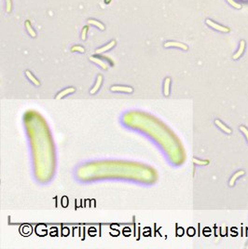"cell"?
I'll return each instance as SVG.
<instances>
[{
	"label": "cell",
	"mask_w": 248,
	"mask_h": 249,
	"mask_svg": "<svg viewBox=\"0 0 248 249\" xmlns=\"http://www.w3.org/2000/svg\"><path fill=\"white\" fill-rule=\"evenodd\" d=\"M193 163L196 165H200V166H204L209 164V160H200L197 158H193Z\"/></svg>",
	"instance_id": "9a60e30c"
},
{
	"label": "cell",
	"mask_w": 248,
	"mask_h": 249,
	"mask_svg": "<svg viewBox=\"0 0 248 249\" xmlns=\"http://www.w3.org/2000/svg\"><path fill=\"white\" fill-rule=\"evenodd\" d=\"M63 200H64V206L65 207V206H67V198L66 197H64L63 198Z\"/></svg>",
	"instance_id": "cb8c5ba5"
},
{
	"label": "cell",
	"mask_w": 248,
	"mask_h": 249,
	"mask_svg": "<svg viewBox=\"0 0 248 249\" xmlns=\"http://www.w3.org/2000/svg\"><path fill=\"white\" fill-rule=\"evenodd\" d=\"M205 23L208 25L209 27H211V28H213L214 30H217L218 32H221V33H230V29L229 27H226V26L218 24V23H214V21H212V20H210V19H207L206 21H205Z\"/></svg>",
	"instance_id": "6da1fadb"
},
{
	"label": "cell",
	"mask_w": 248,
	"mask_h": 249,
	"mask_svg": "<svg viewBox=\"0 0 248 249\" xmlns=\"http://www.w3.org/2000/svg\"><path fill=\"white\" fill-rule=\"evenodd\" d=\"M170 87H171V78H166L163 85V94L165 96L170 95Z\"/></svg>",
	"instance_id": "8fae6325"
},
{
	"label": "cell",
	"mask_w": 248,
	"mask_h": 249,
	"mask_svg": "<svg viewBox=\"0 0 248 249\" xmlns=\"http://www.w3.org/2000/svg\"><path fill=\"white\" fill-rule=\"evenodd\" d=\"M176 233H177V235H178V236H181V235H183V233H184V231H183V228H177V231H176Z\"/></svg>",
	"instance_id": "603a6c76"
},
{
	"label": "cell",
	"mask_w": 248,
	"mask_h": 249,
	"mask_svg": "<svg viewBox=\"0 0 248 249\" xmlns=\"http://www.w3.org/2000/svg\"><path fill=\"white\" fill-rule=\"evenodd\" d=\"M89 30V26L88 25H85L84 27L82 28V32H81V39L82 40H86L87 38V33H88Z\"/></svg>",
	"instance_id": "d6986e66"
},
{
	"label": "cell",
	"mask_w": 248,
	"mask_h": 249,
	"mask_svg": "<svg viewBox=\"0 0 248 249\" xmlns=\"http://www.w3.org/2000/svg\"><path fill=\"white\" fill-rule=\"evenodd\" d=\"M25 76H26V78H27L29 79V81H30L33 85H35L36 87L40 86V81L35 77V75H34V74H33L32 72H30L29 70H26V71H25Z\"/></svg>",
	"instance_id": "30bf717a"
},
{
	"label": "cell",
	"mask_w": 248,
	"mask_h": 249,
	"mask_svg": "<svg viewBox=\"0 0 248 249\" xmlns=\"http://www.w3.org/2000/svg\"><path fill=\"white\" fill-rule=\"evenodd\" d=\"M116 40H111V41L109 43H107L106 45L101 47V48H99L95 51V53H97V54H100V53H104V52H106V51H110L111 49H113L114 47L116 46Z\"/></svg>",
	"instance_id": "52a82bcc"
},
{
	"label": "cell",
	"mask_w": 248,
	"mask_h": 249,
	"mask_svg": "<svg viewBox=\"0 0 248 249\" xmlns=\"http://www.w3.org/2000/svg\"><path fill=\"white\" fill-rule=\"evenodd\" d=\"M214 124H216L218 128H219V130H221L222 132H224L225 133H228V134H230L232 133V130L230 129V127H228L227 125H225L221 120L219 119H216L214 120Z\"/></svg>",
	"instance_id": "9c48e42d"
},
{
	"label": "cell",
	"mask_w": 248,
	"mask_h": 249,
	"mask_svg": "<svg viewBox=\"0 0 248 249\" xmlns=\"http://www.w3.org/2000/svg\"><path fill=\"white\" fill-rule=\"evenodd\" d=\"M71 52H80V53H84L85 52V49L82 46L80 45H75L71 48Z\"/></svg>",
	"instance_id": "2e32d148"
},
{
	"label": "cell",
	"mask_w": 248,
	"mask_h": 249,
	"mask_svg": "<svg viewBox=\"0 0 248 249\" xmlns=\"http://www.w3.org/2000/svg\"><path fill=\"white\" fill-rule=\"evenodd\" d=\"M245 1H247V0H245Z\"/></svg>",
	"instance_id": "4316f807"
},
{
	"label": "cell",
	"mask_w": 248,
	"mask_h": 249,
	"mask_svg": "<svg viewBox=\"0 0 248 249\" xmlns=\"http://www.w3.org/2000/svg\"><path fill=\"white\" fill-rule=\"evenodd\" d=\"M165 48H178L183 51H187L189 50V47H187L186 44L181 43V42H177V41H167L164 43L163 45Z\"/></svg>",
	"instance_id": "3957f363"
},
{
	"label": "cell",
	"mask_w": 248,
	"mask_h": 249,
	"mask_svg": "<svg viewBox=\"0 0 248 249\" xmlns=\"http://www.w3.org/2000/svg\"><path fill=\"white\" fill-rule=\"evenodd\" d=\"M64 235H68V228H64Z\"/></svg>",
	"instance_id": "d4e9b609"
},
{
	"label": "cell",
	"mask_w": 248,
	"mask_h": 249,
	"mask_svg": "<svg viewBox=\"0 0 248 249\" xmlns=\"http://www.w3.org/2000/svg\"><path fill=\"white\" fill-rule=\"evenodd\" d=\"M74 92H76V88H74V87H67V88H65V89L62 90L61 92H59L58 94L55 96V98L57 100L63 99L65 96H67V95H69V94L74 93Z\"/></svg>",
	"instance_id": "277c9868"
},
{
	"label": "cell",
	"mask_w": 248,
	"mask_h": 249,
	"mask_svg": "<svg viewBox=\"0 0 248 249\" xmlns=\"http://www.w3.org/2000/svg\"><path fill=\"white\" fill-rule=\"evenodd\" d=\"M110 91L112 92H123V93H132L133 88L131 86L125 85H113L110 87Z\"/></svg>",
	"instance_id": "7a4b0ae2"
},
{
	"label": "cell",
	"mask_w": 248,
	"mask_h": 249,
	"mask_svg": "<svg viewBox=\"0 0 248 249\" xmlns=\"http://www.w3.org/2000/svg\"><path fill=\"white\" fill-rule=\"evenodd\" d=\"M244 174V171H238V172H236V173L234 174L233 176H231V178H230V183H229V185H230V187H233V186H234V184H235V182H236V180H237L239 177L243 176Z\"/></svg>",
	"instance_id": "4fadbf2b"
},
{
	"label": "cell",
	"mask_w": 248,
	"mask_h": 249,
	"mask_svg": "<svg viewBox=\"0 0 248 249\" xmlns=\"http://www.w3.org/2000/svg\"><path fill=\"white\" fill-rule=\"evenodd\" d=\"M88 23L96 26L97 28H99L100 30H102V31H104L105 29V26L102 23H100L99 21H97V20H94V19H89L88 20Z\"/></svg>",
	"instance_id": "5bb4252c"
},
{
	"label": "cell",
	"mask_w": 248,
	"mask_h": 249,
	"mask_svg": "<svg viewBox=\"0 0 248 249\" xmlns=\"http://www.w3.org/2000/svg\"><path fill=\"white\" fill-rule=\"evenodd\" d=\"M22 231H23V235H26V236H27V235H30V234H31V232H32V228H31L30 226H28V225H24V226H23V228H22Z\"/></svg>",
	"instance_id": "ac0fdd59"
},
{
	"label": "cell",
	"mask_w": 248,
	"mask_h": 249,
	"mask_svg": "<svg viewBox=\"0 0 248 249\" xmlns=\"http://www.w3.org/2000/svg\"><path fill=\"white\" fill-rule=\"evenodd\" d=\"M24 25H25V29L27 30V32L29 33V35H30L32 37H37V33H36V31L34 30V28L32 27L31 22L29 21V20H27V21H25Z\"/></svg>",
	"instance_id": "7c38bea8"
},
{
	"label": "cell",
	"mask_w": 248,
	"mask_h": 249,
	"mask_svg": "<svg viewBox=\"0 0 248 249\" xmlns=\"http://www.w3.org/2000/svg\"><path fill=\"white\" fill-rule=\"evenodd\" d=\"M245 45H246V44H245L244 40H241L238 51H237L235 53H234L233 56H232L233 60H238L239 58L242 57V55L244 54V51H245Z\"/></svg>",
	"instance_id": "ba28073f"
},
{
	"label": "cell",
	"mask_w": 248,
	"mask_h": 249,
	"mask_svg": "<svg viewBox=\"0 0 248 249\" xmlns=\"http://www.w3.org/2000/svg\"><path fill=\"white\" fill-rule=\"evenodd\" d=\"M227 2L229 3L232 8L234 9H236V10H241L242 9V6H241V4L237 3L235 0H227Z\"/></svg>",
	"instance_id": "e0dca14e"
},
{
	"label": "cell",
	"mask_w": 248,
	"mask_h": 249,
	"mask_svg": "<svg viewBox=\"0 0 248 249\" xmlns=\"http://www.w3.org/2000/svg\"><path fill=\"white\" fill-rule=\"evenodd\" d=\"M102 84H103V76L100 74V75L97 76V78H96V81H95L94 85H93L92 88L90 90V93L91 94H95L100 89H101Z\"/></svg>",
	"instance_id": "5b68a950"
},
{
	"label": "cell",
	"mask_w": 248,
	"mask_h": 249,
	"mask_svg": "<svg viewBox=\"0 0 248 249\" xmlns=\"http://www.w3.org/2000/svg\"><path fill=\"white\" fill-rule=\"evenodd\" d=\"M240 131L244 134V136L246 138V141H247V143H248V129L245 126H240Z\"/></svg>",
	"instance_id": "44dd1931"
},
{
	"label": "cell",
	"mask_w": 248,
	"mask_h": 249,
	"mask_svg": "<svg viewBox=\"0 0 248 249\" xmlns=\"http://www.w3.org/2000/svg\"><path fill=\"white\" fill-rule=\"evenodd\" d=\"M111 2V0H105V4H109Z\"/></svg>",
	"instance_id": "484cf974"
},
{
	"label": "cell",
	"mask_w": 248,
	"mask_h": 249,
	"mask_svg": "<svg viewBox=\"0 0 248 249\" xmlns=\"http://www.w3.org/2000/svg\"><path fill=\"white\" fill-rule=\"evenodd\" d=\"M12 9V1L11 0H6V11L7 13H10Z\"/></svg>",
	"instance_id": "ffe728a7"
},
{
	"label": "cell",
	"mask_w": 248,
	"mask_h": 249,
	"mask_svg": "<svg viewBox=\"0 0 248 249\" xmlns=\"http://www.w3.org/2000/svg\"><path fill=\"white\" fill-rule=\"evenodd\" d=\"M187 234H189V236H193V235L195 234V230H194L193 228H189V230H187Z\"/></svg>",
	"instance_id": "7402d4cb"
},
{
	"label": "cell",
	"mask_w": 248,
	"mask_h": 249,
	"mask_svg": "<svg viewBox=\"0 0 248 249\" xmlns=\"http://www.w3.org/2000/svg\"><path fill=\"white\" fill-rule=\"evenodd\" d=\"M89 59H90V61H91V62L94 63L95 64H97L98 66L101 67L102 69H104V70H108V68H109L108 64H107L105 62H104L103 60H101L100 58L95 57V56H91Z\"/></svg>",
	"instance_id": "8992f818"
}]
</instances>
